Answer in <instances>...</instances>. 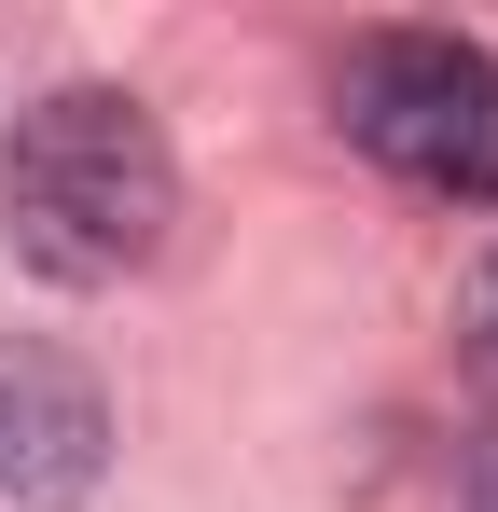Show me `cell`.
<instances>
[{
	"instance_id": "cell-1",
	"label": "cell",
	"mask_w": 498,
	"mask_h": 512,
	"mask_svg": "<svg viewBox=\"0 0 498 512\" xmlns=\"http://www.w3.org/2000/svg\"><path fill=\"white\" fill-rule=\"evenodd\" d=\"M0 222L56 291H111L180 222V153L125 84H56L0 153Z\"/></svg>"
},
{
	"instance_id": "cell-2",
	"label": "cell",
	"mask_w": 498,
	"mask_h": 512,
	"mask_svg": "<svg viewBox=\"0 0 498 512\" xmlns=\"http://www.w3.org/2000/svg\"><path fill=\"white\" fill-rule=\"evenodd\" d=\"M346 139L374 167L429 194H485L498 208V56L457 28H374L346 56Z\"/></svg>"
},
{
	"instance_id": "cell-3",
	"label": "cell",
	"mask_w": 498,
	"mask_h": 512,
	"mask_svg": "<svg viewBox=\"0 0 498 512\" xmlns=\"http://www.w3.org/2000/svg\"><path fill=\"white\" fill-rule=\"evenodd\" d=\"M111 471V402L56 346H0V512H83Z\"/></svg>"
}]
</instances>
